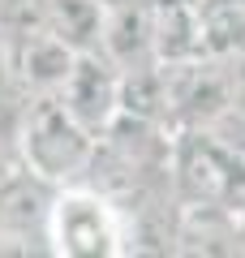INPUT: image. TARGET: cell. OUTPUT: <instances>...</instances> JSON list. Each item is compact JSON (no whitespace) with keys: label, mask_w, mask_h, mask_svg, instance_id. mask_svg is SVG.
I'll use <instances>...</instances> for the list:
<instances>
[{"label":"cell","mask_w":245,"mask_h":258,"mask_svg":"<svg viewBox=\"0 0 245 258\" xmlns=\"http://www.w3.org/2000/svg\"><path fill=\"white\" fill-rule=\"evenodd\" d=\"M99 134L82 125L60 95H30L18 125V159L47 185H78L91 176Z\"/></svg>","instance_id":"obj_1"},{"label":"cell","mask_w":245,"mask_h":258,"mask_svg":"<svg viewBox=\"0 0 245 258\" xmlns=\"http://www.w3.org/2000/svg\"><path fill=\"white\" fill-rule=\"evenodd\" d=\"M47 254L56 258H120L129 254V215L91 181L60 185L47 215Z\"/></svg>","instance_id":"obj_2"},{"label":"cell","mask_w":245,"mask_h":258,"mask_svg":"<svg viewBox=\"0 0 245 258\" xmlns=\"http://www.w3.org/2000/svg\"><path fill=\"white\" fill-rule=\"evenodd\" d=\"M168 189L176 207H236L245 194V155L215 129H172Z\"/></svg>","instance_id":"obj_3"},{"label":"cell","mask_w":245,"mask_h":258,"mask_svg":"<svg viewBox=\"0 0 245 258\" xmlns=\"http://www.w3.org/2000/svg\"><path fill=\"white\" fill-rule=\"evenodd\" d=\"M56 95H60L65 108L91 129V134H103L120 116V103H125V69L103 47L78 52L69 78H65V86Z\"/></svg>","instance_id":"obj_4"},{"label":"cell","mask_w":245,"mask_h":258,"mask_svg":"<svg viewBox=\"0 0 245 258\" xmlns=\"http://www.w3.org/2000/svg\"><path fill=\"white\" fill-rule=\"evenodd\" d=\"M151 13H155V52L163 64L207 56L198 26V0H151Z\"/></svg>","instance_id":"obj_5"},{"label":"cell","mask_w":245,"mask_h":258,"mask_svg":"<svg viewBox=\"0 0 245 258\" xmlns=\"http://www.w3.org/2000/svg\"><path fill=\"white\" fill-rule=\"evenodd\" d=\"M43 22L73 52H91V47H103L108 0H43Z\"/></svg>","instance_id":"obj_6"},{"label":"cell","mask_w":245,"mask_h":258,"mask_svg":"<svg viewBox=\"0 0 245 258\" xmlns=\"http://www.w3.org/2000/svg\"><path fill=\"white\" fill-rule=\"evenodd\" d=\"M202 52L219 60H245V0H198Z\"/></svg>","instance_id":"obj_7"},{"label":"cell","mask_w":245,"mask_h":258,"mask_svg":"<svg viewBox=\"0 0 245 258\" xmlns=\"http://www.w3.org/2000/svg\"><path fill=\"white\" fill-rule=\"evenodd\" d=\"M232 215H236V241H241V254H245V194H241V198H236Z\"/></svg>","instance_id":"obj_8"}]
</instances>
